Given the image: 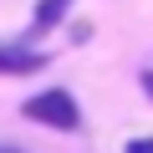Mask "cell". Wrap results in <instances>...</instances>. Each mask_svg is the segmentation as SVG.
<instances>
[{
  "label": "cell",
  "instance_id": "2",
  "mask_svg": "<svg viewBox=\"0 0 153 153\" xmlns=\"http://www.w3.org/2000/svg\"><path fill=\"white\" fill-rule=\"evenodd\" d=\"M36 71H46V51L0 46V76H36Z\"/></svg>",
  "mask_w": 153,
  "mask_h": 153
},
{
  "label": "cell",
  "instance_id": "6",
  "mask_svg": "<svg viewBox=\"0 0 153 153\" xmlns=\"http://www.w3.org/2000/svg\"><path fill=\"white\" fill-rule=\"evenodd\" d=\"M128 153H153V138H133V143H128Z\"/></svg>",
  "mask_w": 153,
  "mask_h": 153
},
{
  "label": "cell",
  "instance_id": "1",
  "mask_svg": "<svg viewBox=\"0 0 153 153\" xmlns=\"http://www.w3.org/2000/svg\"><path fill=\"white\" fill-rule=\"evenodd\" d=\"M21 112L41 128H56V133H82V107H76V97L66 87H41L21 102Z\"/></svg>",
  "mask_w": 153,
  "mask_h": 153
},
{
  "label": "cell",
  "instance_id": "3",
  "mask_svg": "<svg viewBox=\"0 0 153 153\" xmlns=\"http://www.w3.org/2000/svg\"><path fill=\"white\" fill-rule=\"evenodd\" d=\"M71 5L76 0H36V10H31V41L46 36V31H56V26H66Z\"/></svg>",
  "mask_w": 153,
  "mask_h": 153
},
{
  "label": "cell",
  "instance_id": "5",
  "mask_svg": "<svg viewBox=\"0 0 153 153\" xmlns=\"http://www.w3.org/2000/svg\"><path fill=\"white\" fill-rule=\"evenodd\" d=\"M138 87H143V97H148V102H153V66H148V71H143V76H138Z\"/></svg>",
  "mask_w": 153,
  "mask_h": 153
},
{
  "label": "cell",
  "instance_id": "4",
  "mask_svg": "<svg viewBox=\"0 0 153 153\" xmlns=\"http://www.w3.org/2000/svg\"><path fill=\"white\" fill-rule=\"evenodd\" d=\"M71 41L87 46V41H92V21H71Z\"/></svg>",
  "mask_w": 153,
  "mask_h": 153
},
{
  "label": "cell",
  "instance_id": "7",
  "mask_svg": "<svg viewBox=\"0 0 153 153\" xmlns=\"http://www.w3.org/2000/svg\"><path fill=\"white\" fill-rule=\"evenodd\" d=\"M0 153H26V148H16V143H0Z\"/></svg>",
  "mask_w": 153,
  "mask_h": 153
}]
</instances>
